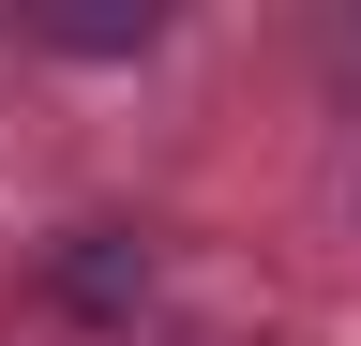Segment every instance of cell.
I'll use <instances>...</instances> for the list:
<instances>
[{
    "label": "cell",
    "mask_w": 361,
    "mask_h": 346,
    "mask_svg": "<svg viewBox=\"0 0 361 346\" xmlns=\"http://www.w3.org/2000/svg\"><path fill=\"white\" fill-rule=\"evenodd\" d=\"M61 46H151V16H106V0H75V16H45Z\"/></svg>",
    "instance_id": "1"
}]
</instances>
